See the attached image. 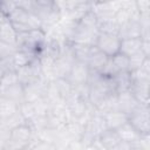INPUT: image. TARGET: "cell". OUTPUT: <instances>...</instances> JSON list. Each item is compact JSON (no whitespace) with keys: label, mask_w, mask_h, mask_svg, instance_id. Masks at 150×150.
<instances>
[{"label":"cell","mask_w":150,"mask_h":150,"mask_svg":"<svg viewBox=\"0 0 150 150\" xmlns=\"http://www.w3.org/2000/svg\"><path fill=\"white\" fill-rule=\"evenodd\" d=\"M146 57L148 56H145V54L142 50L130 55L129 56V71H134L136 69H139Z\"/></svg>","instance_id":"32"},{"label":"cell","mask_w":150,"mask_h":150,"mask_svg":"<svg viewBox=\"0 0 150 150\" xmlns=\"http://www.w3.org/2000/svg\"><path fill=\"white\" fill-rule=\"evenodd\" d=\"M89 74H90V70H89L87 63L80 62V61H75L73 63L71 69H70L68 76L66 79L68 80V82L73 87H77V86L88 83Z\"/></svg>","instance_id":"11"},{"label":"cell","mask_w":150,"mask_h":150,"mask_svg":"<svg viewBox=\"0 0 150 150\" xmlns=\"http://www.w3.org/2000/svg\"><path fill=\"white\" fill-rule=\"evenodd\" d=\"M128 122L139 132L150 134V108L139 104L128 115Z\"/></svg>","instance_id":"6"},{"label":"cell","mask_w":150,"mask_h":150,"mask_svg":"<svg viewBox=\"0 0 150 150\" xmlns=\"http://www.w3.org/2000/svg\"><path fill=\"white\" fill-rule=\"evenodd\" d=\"M111 79H112V83L116 93L129 90L131 87L130 71H117Z\"/></svg>","instance_id":"22"},{"label":"cell","mask_w":150,"mask_h":150,"mask_svg":"<svg viewBox=\"0 0 150 150\" xmlns=\"http://www.w3.org/2000/svg\"><path fill=\"white\" fill-rule=\"evenodd\" d=\"M69 47H70V50H71V54H73L75 61H80V62L86 63L94 46L83 45V43H70L69 42Z\"/></svg>","instance_id":"24"},{"label":"cell","mask_w":150,"mask_h":150,"mask_svg":"<svg viewBox=\"0 0 150 150\" xmlns=\"http://www.w3.org/2000/svg\"><path fill=\"white\" fill-rule=\"evenodd\" d=\"M16 75H18L19 82L22 86H27V84H30V83H34L36 81L45 79L42 64H41L39 57L34 59L28 64L19 68L16 70Z\"/></svg>","instance_id":"5"},{"label":"cell","mask_w":150,"mask_h":150,"mask_svg":"<svg viewBox=\"0 0 150 150\" xmlns=\"http://www.w3.org/2000/svg\"><path fill=\"white\" fill-rule=\"evenodd\" d=\"M27 125L30 128V130L33 131V134H38L39 131H41L42 129L48 127V121H47V115L41 116V115H35L33 117H30L29 120H27Z\"/></svg>","instance_id":"29"},{"label":"cell","mask_w":150,"mask_h":150,"mask_svg":"<svg viewBox=\"0 0 150 150\" xmlns=\"http://www.w3.org/2000/svg\"><path fill=\"white\" fill-rule=\"evenodd\" d=\"M7 69H6V66H5V62L4 61H0V79H1V76H2V74L6 71Z\"/></svg>","instance_id":"41"},{"label":"cell","mask_w":150,"mask_h":150,"mask_svg":"<svg viewBox=\"0 0 150 150\" xmlns=\"http://www.w3.org/2000/svg\"><path fill=\"white\" fill-rule=\"evenodd\" d=\"M5 146H6V142L0 139V149H5Z\"/></svg>","instance_id":"43"},{"label":"cell","mask_w":150,"mask_h":150,"mask_svg":"<svg viewBox=\"0 0 150 150\" xmlns=\"http://www.w3.org/2000/svg\"><path fill=\"white\" fill-rule=\"evenodd\" d=\"M103 116H104V120H105L107 128L114 129V130H116L122 124L128 122V115L120 111V110H112V111L105 112V114H103Z\"/></svg>","instance_id":"20"},{"label":"cell","mask_w":150,"mask_h":150,"mask_svg":"<svg viewBox=\"0 0 150 150\" xmlns=\"http://www.w3.org/2000/svg\"><path fill=\"white\" fill-rule=\"evenodd\" d=\"M108 60H109V56H107L104 53H102L100 49H97L94 46L86 63H87V66H88L90 71L102 73V70L104 69Z\"/></svg>","instance_id":"14"},{"label":"cell","mask_w":150,"mask_h":150,"mask_svg":"<svg viewBox=\"0 0 150 150\" xmlns=\"http://www.w3.org/2000/svg\"><path fill=\"white\" fill-rule=\"evenodd\" d=\"M16 39H18V32L15 30L11 21L6 19L0 25V40L9 45L16 46Z\"/></svg>","instance_id":"21"},{"label":"cell","mask_w":150,"mask_h":150,"mask_svg":"<svg viewBox=\"0 0 150 150\" xmlns=\"http://www.w3.org/2000/svg\"><path fill=\"white\" fill-rule=\"evenodd\" d=\"M90 9H91V4H90V2H83V4H81V5H79V6H76V7H74V8H71L70 11L63 13L62 16H64V18H67V19L74 21V22H77V21H80Z\"/></svg>","instance_id":"26"},{"label":"cell","mask_w":150,"mask_h":150,"mask_svg":"<svg viewBox=\"0 0 150 150\" xmlns=\"http://www.w3.org/2000/svg\"><path fill=\"white\" fill-rule=\"evenodd\" d=\"M15 2V6L20 9H23L26 12H30V13H34L38 4L35 0H14Z\"/></svg>","instance_id":"36"},{"label":"cell","mask_w":150,"mask_h":150,"mask_svg":"<svg viewBox=\"0 0 150 150\" xmlns=\"http://www.w3.org/2000/svg\"><path fill=\"white\" fill-rule=\"evenodd\" d=\"M116 131L120 136V139L124 141V142H128V143L135 142L136 139H138V137L141 135L129 122H125L124 124H122L120 128L116 129Z\"/></svg>","instance_id":"25"},{"label":"cell","mask_w":150,"mask_h":150,"mask_svg":"<svg viewBox=\"0 0 150 150\" xmlns=\"http://www.w3.org/2000/svg\"><path fill=\"white\" fill-rule=\"evenodd\" d=\"M19 111L23 115V117L27 120H29L30 117L35 116V111H34V107L33 103L29 101H23L22 103L19 104Z\"/></svg>","instance_id":"35"},{"label":"cell","mask_w":150,"mask_h":150,"mask_svg":"<svg viewBox=\"0 0 150 150\" xmlns=\"http://www.w3.org/2000/svg\"><path fill=\"white\" fill-rule=\"evenodd\" d=\"M97 138H98L102 148L105 150H114L121 141L117 131L114 129H109V128H107L104 131H102Z\"/></svg>","instance_id":"19"},{"label":"cell","mask_w":150,"mask_h":150,"mask_svg":"<svg viewBox=\"0 0 150 150\" xmlns=\"http://www.w3.org/2000/svg\"><path fill=\"white\" fill-rule=\"evenodd\" d=\"M7 19L11 21V23L13 25L18 33L41 28V22L34 13L26 12L18 7L7 16Z\"/></svg>","instance_id":"3"},{"label":"cell","mask_w":150,"mask_h":150,"mask_svg":"<svg viewBox=\"0 0 150 150\" xmlns=\"http://www.w3.org/2000/svg\"><path fill=\"white\" fill-rule=\"evenodd\" d=\"M38 6H53L54 0H35Z\"/></svg>","instance_id":"40"},{"label":"cell","mask_w":150,"mask_h":150,"mask_svg":"<svg viewBox=\"0 0 150 150\" xmlns=\"http://www.w3.org/2000/svg\"><path fill=\"white\" fill-rule=\"evenodd\" d=\"M120 9V5L115 0L103 1V2H93L91 12L96 16L97 21H103L108 19H112Z\"/></svg>","instance_id":"10"},{"label":"cell","mask_w":150,"mask_h":150,"mask_svg":"<svg viewBox=\"0 0 150 150\" xmlns=\"http://www.w3.org/2000/svg\"><path fill=\"white\" fill-rule=\"evenodd\" d=\"M136 7L141 14L150 13V0H136Z\"/></svg>","instance_id":"38"},{"label":"cell","mask_w":150,"mask_h":150,"mask_svg":"<svg viewBox=\"0 0 150 150\" xmlns=\"http://www.w3.org/2000/svg\"><path fill=\"white\" fill-rule=\"evenodd\" d=\"M120 23L116 21L115 18L103 20V21H97V28L100 33H105V34H112V35H118L120 30Z\"/></svg>","instance_id":"27"},{"label":"cell","mask_w":150,"mask_h":150,"mask_svg":"<svg viewBox=\"0 0 150 150\" xmlns=\"http://www.w3.org/2000/svg\"><path fill=\"white\" fill-rule=\"evenodd\" d=\"M15 82H19L16 70H6L0 79V87H6V86L13 84Z\"/></svg>","instance_id":"34"},{"label":"cell","mask_w":150,"mask_h":150,"mask_svg":"<svg viewBox=\"0 0 150 150\" xmlns=\"http://www.w3.org/2000/svg\"><path fill=\"white\" fill-rule=\"evenodd\" d=\"M15 50H16V46L9 45L0 40V61L8 60L15 53Z\"/></svg>","instance_id":"33"},{"label":"cell","mask_w":150,"mask_h":150,"mask_svg":"<svg viewBox=\"0 0 150 150\" xmlns=\"http://www.w3.org/2000/svg\"><path fill=\"white\" fill-rule=\"evenodd\" d=\"M0 93H1V87H0Z\"/></svg>","instance_id":"45"},{"label":"cell","mask_w":150,"mask_h":150,"mask_svg":"<svg viewBox=\"0 0 150 150\" xmlns=\"http://www.w3.org/2000/svg\"><path fill=\"white\" fill-rule=\"evenodd\" d=\"M0 96L20 104L25 101V87L20 82H15L13 84L1 87Z\"/></svg>","instance_id":"16"},{"label":"cell","mask_w":150,"mask_h":150,"mask_svg":"<svg viewBox=\"0 0 150 150\" xmlns=\"http://www.w3.org/2000/svg\"><path fill=\"white\" fill-rule=\"evenodd\" d=\"M34 134L27 123L13 128L9 134V139L6 142L5 149H28V145Z\"/></svg>","instance_id":"4"},{"label":"cell","mask_w":150,"mask_h":150,"mask_svg":"<svg viewBox=\"0 0 150 150\" xmlns=\"http://www.w3.org/2000/svg\"><path fill=\"white\" fill-rule=\"evenodd\" d=\"M46 38H47V34L42 28L18 33L16 49H21L38 56L45 45Z\"/></svg>","instance_id":"2"},{"label":"cell","mask_w":150,"mask_h":150,"mask_svg":"<svg viewBox=\"0 0 150 150\" xmlns=\"http://www.w3.org/2000/svg\"><path fill=\"white\" fill-rule=\"evenodd\" d=\"M26 122H27L26 118H25L23 115L19 111V109H18V111H15L13 115H11L9 117H7V118L4 120L5 125H6L9 130H12L13 128H16V127H19V125H21V124H25Z\"/></svg>","instance_id":"31"},{"label":"cell","mask_w":150,"mask_h":150,"mask_svg":"<svg viewBox=\"0 0 150 150\" xmlns=\"http://www.w3.org/2000/svg\"><path fill=\"white\" fill-rule=\"evenodd\" d=\"M70 118H73L68 111V108L64 103V101L52 104L47 112V121L48 127L60 129L62 128Z\"/></svg>","instance_id":"7"},{"label":"cell","mask_w":150,"mask_h":150,"mask_svg":"<svg viewBox=\"0 0 150 150\" xmlns=\"http://www.w3.org/2000/svg\"><path fill=\"white\" fill-rule=\"evenodd\" d=\"M36 57L38 56L32 53H28V52H25L21 49H16L15 53L8 60H5L4 62H5L7 70H18L19 68L28 64L30 61H33Z\"/></svg>","instance_id":"12"},{"label":"cell","mask_w":150,"mask_h":150,"mask_svg":"<svg viewBox=\"0 0 150 150\" xmlns=\"http://www.w3.org/2000/svg\"><path fill=\"white\" fill-rule=\"evenodd\" d=\"M103 1H109V0H94V2H103Z\"/></svg>","instance_id":"44"},{"label":"cell","mask_w":150,"mask_h":150,"mask_svg":"<svg viewBox=\"0 0 150 150\" xmlns=\"http://www.w3.org/2000/svg\"><path fill=\"white\" fill-rule=\"evenodd\" d=\"M16 8L14 0H0V11L8 16L14 9Z\"/></svg>","instance_id":"37"},{"label":"cell","mask_w":150,"mask_h":150,"mask_svg":"<svg viewBox=\"0 0 150 150\" xmlns=\"http://www.w3.org/2000/svg\"><path fill=\"white\" fill-rule=\"evenodd\" d=\"M141 50L145 54V56L150 57V40H142Z\"/></svg>","instance_id":"39"},{"label":"cell","mask_w":150,"mask_h":150,"mask_svg":"<svg viewBox=\"0 0 150 150\" xmlns=\"http://www.w3.org/2000/svg\"><path fill=\"white\" fill-rule=\"evenodd\" d=\"M6 19H7V16H6V15H5V14H4L1 11H0V25H1V23H2V22L6 20Z\"/></svg>","instance_id":"42"},{"label":"cell","mask_w":150,"mask_h":150,"mask_svg":"<svg viewBox=\"0 0 150 150\" xmlns=\"http://www.w3.org/2000/svg\"><path fill=\"white\" fill-rule=\"evenodd\" d=\"M18 109H19V104L18 103L0 96V117L2 120H5V118L9 117L11 115H13L15 111H18Z\"/></svg>","instance_id":"28"},{"label":"cell","mask_w":150,"mask_h":150,"mask_svg":"<svg viewBox=\"0 0 150 150\" xmlns=\"http://www.w3.org/2000/svg\"><path fill=\"white\" fill-rule=\"evenodd\" d=\"M34 14L40 20L41 28L45 32L54 27L61 19V13L54 5L53 6H36Z\"/></svg>","instance_id":"8"},{"label":"cell","mask_w":150,"mask_h":150,"mask_svg":"<svg viewBox=\"0 0 150 150\" xmlns=\"http://www.w3.org/2000/svg\"><path fill=\"white\" fill-rule=\"evenodd\" d=\"M139 105V103L136 101L134 95L130 90L116 93V107L117 110L129 115L134 109H136Z\"/></svg>","instance_id":"13"},{"label":"cell","mask_w":150,"mask_h":150,"mask_svg":"<svg viewBox=\"0 0 150 150\" xmlns=\"http://www.w3.org/2000/svg\"><path fill=\"white\" fill-rule=\"evenodd\" d=\"M149 86L150 81H132L130 91L139 104L149 105Z\"/></svg>","instance_id":"15"},{"label":"cell","mask_w":150,"mask_h":150,"mask_svg":"<svg viewBox=\"0 0 150 150\" xmlns=\"http://www.w3.org/2000/svg\"><path fill=\"white\" fill-rule=\"evenodd\" d=\"M142 39L141 38H131V39H122L120 45V53L130 56L141 50Z\"/></svg>","instance_id":"23"},{"label":"cell","mask_w":150,"mask_h":150,"mask_svg":"<svg viewBox=\"0 0 150 150\" xmlns=\"http://www.w3.org/2000/svg\"><path fill=\"white\" fill-rule=\"evenodd\" d=\"M98 34L100 32L97 28V19L90 9L80 21L76 22L73 34L69 38L68 42L95 46Z\"/></svg>","instance_id":"1"},{"label":"cell","mask_w":150,"mask_h":150,"mask_svg":"<svg viewBox=\"0 0 150 150\" xmlns=\"http://www.w3.org/2000/svg\"><path fill=\"white\" fill-rule=\"evenodd\" d=\"M142 35V26L139 20H128L120 26L118 38L122 39H131V38H141Z\"/></svg>","instance_id":"17"},{"label":"cell","mask_w":150,"mask_h":150,"mask_svg":"<svg viewBox=\"0 0 150 150\" xmlns=\"http://www.w3.org/2000/svg\"><path fill=\"white\" fill-rule=\"evenodd\" d=\"M110 61L116 71H129V56L118 52L110 57Z\"/></svg>","instance_id":"30"},{"label":"cell","mask_w":150,"mask_h":150,"mask_svg":"<svg viewBox=\"0 0 150 150\" xmlns=\"http://www.w3.org/2000/svg\"><path fill=\"white\" fill-rule=\"evenodd\" d=\"M120 45H121V39L118 38V35L105 34V33H100L95 42V47L109 57H111L112 55L120 52Z\"/></svg>","instance_id":"9"},{"label":"cell","mask_w":150,"mask_h":150,"mask_svg":"<svg viewBox=\"0 0 150 150\" xmlns=\"http://www.w3.org/2000/svg\"><path fill=\"white\" fill-rule=\"evenodd\" d=\"M47 83H48V81L42 79V80L36 81L34 83L23 86L25 87V101L33 102L35 100L42 98L45 90H46V87H47Z\"/></svg>","instance_id":"18"}]
</instances>
